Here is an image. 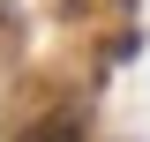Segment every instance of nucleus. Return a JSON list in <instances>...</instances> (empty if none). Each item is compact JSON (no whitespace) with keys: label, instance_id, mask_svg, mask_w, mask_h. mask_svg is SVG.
<instances>
[{"label":"nucleus","instance_id":"nucleus-1","mask_svg":"<svg viewBox=\"0 0 150 142\" xmlns=\"http://www.w3.org/2000/svg\"><path fill=\"white\" fill-rule=\"evenodd\" d=\"M30 142H83V120L75 112H53L45 127H30Z\"/></svg>","mask_w":150,"mask_h":142}]
</instances>
